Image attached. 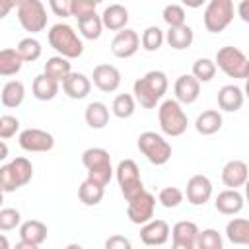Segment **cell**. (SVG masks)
Wrapping results in <instances>:
<instances>
[{
  "mask_svg": "<svg viewBox=\"0 0 249 249\" xmlns=\"http://www.w3.org/2000/svg\"><path fill=\"white\" fill-rule=\"evenodd\" d=\"M165 91H167V76L161 70H150L148 74H144L134 82V97L146 109H154Z\"/></svg>",
  "mask_w": 249,
  "mask_h": 249,
  "instance_id": "6da1fadb",
  "label": "cell"
},
{
  "mask_svg": "<svg viewBox=\"0 0 249 249\" xmlns=\"http://www.w3.org/2000/svg\"><path fill=\"white\" fill-rule=\"evenodd\" d=\"M49 45L66 58H78L84 53V43L68 23H54L49 31Z\"/></svg>",
  "mask_w": 249,
  "mask_h": 249,
  "instance_id": "7a4b0ae2",
  "label": "cell"
},
{
  "mask_svg": "<svg viewBox=\"0 0 249 249\" xmlns=\"http://www.w3.org/2000/svg\"><path fill=\"white\" fill-rule=\"evenodd\" d=\"M214 64L230 78L245 80L249 76V58L235 47H222L216 53Z\"/></svg>",
  "mask_w": 249,
  "mask_h": 249,
  "instance_id": "3957f363",
  "label": "cell"
},
{
  "mask_svg": "<svg viewBox=\"0 0 249 249\" xmlns=\"http://www.w3.org/2000/svg\"><path fill=\"white\" fill-rule=\"evenodd\" d=\"M158 119H160L161 130L169 136H181L187 130V124H189V119L183 113L181 103L177 99H165L160 105Z\"/></svg>",
  "mask_w": 249,
  "mask_h": 249,
  "instance_id": "277c9868",
  "label": "cell"
},
{
  "mask_svg": "<svg viewBox=\"0 0 249 249\" xmlns=\"http://www.w3.org/2000/svg\"><path fill=\"white\" fill-rule=\"evenodd\" d=\"M138 150L154 165H163L171 158V146H169V142L163 136H160V134H156L152 130H146V132H142L138 136Z\"/></svg>",
  "mask_w": 249,
  "mask_h": 249,
  "instance_id": "5b68a950",
  "label": "cell"
},
{
  "mask_svg": "<svg viewBox=\"0 0 249 249\" xmlns=\"http://www.w3.org/2000/svg\"><path fill=\"white\" fill-rule=\"evenodd\" d=\"M235 8L231 0H210L204 10V27L210 33L224 31L233 19Z\"/></svg>",
  "mask_w": 249,
  "mask_h": 249,
  "instance_id": "8992f818",
  "label": "cell"
},
{
  "mask_svg": "<svg viewBox=\"0 0 249 249\" xmlns=\"http://www.w3.org/2000/svg\"><path fill=\"white\" fill-rule=\"evenodd\" d=\"M18 19L29 33H39L47 25V10L41 0H21L18 6Z\"/></svg>",
  "mask_w": 249,
  "mask_h": 249,
  "instance_id": "52a82bcc",
  "label": "cell"
},
{
  "mask_svg": "<svg viewBox=\"0 0 249 249\" xmlns=\"http://www.w3.org/2000/svg\"><path fill=\"white\" fill-rule=\"evenodd\" d=\"M115 171H117V181H119L121 193H123V196L126 200H130L140 191H144V185H142V179H140V171H138L136 161L123 160V161H119V165H117Z\"/></svg>",
  "mask_w": 249,
  "mask_h": 249,
  "instance_id": "ba28073f",
  "label": "cell"
},
{
  "mask_svg": "<svg viewBox=\"0 0 249 249\" xmlns=\"http://www.w3.org/2000/svg\"><path fill=\"white\" fill-rule=\"evenodd\" d=\"M128 206H126V214H128V220L132 224H146L148 220L154 218V208H156V198L152 193L148 191H140L136 196H132L130 200H126Z\"/></svg>",
  "mask_w": 249,
  "mask_h": 249,
  "instance_id": "9c48e42d",
  "label": "cell"
},
{
  "mask_svg": "<svg viewBox=\"0 0 249 249\" xmlns=\"http://www.w3.org/2000/svg\"><path fill=\"white\" fill-rule=\"evenodd\" d=\"M19 146L27 152H49L54 146V138L47 130L25 128L19 132Z\"/></svg>",
  "mask_w": 249,
  "mask_h": 249,
  "instance_id": "30bf717a",
  "label": "cell"
},
{
  "mask_svg": "<svg viewBox=\"0 0 249 249\" xmlns=\"http://www.w3.org/2000/svg\"><path fill=\"white\" fill-rule=\"evenodd\" d=\"M140 47V37L134 29H119V33L111 41V51L117 58H128L132 56Z\"/></svg>",
  "mask_w": 249,
  "mask_h": 249,
  "instance_id": "8fae6325",
  "label": "cell"
},
{
  "mask_svg": "<svg viewBox=\"0 0 249 249\" xmlns=\"http://www.w3.org/2000/svg\"><path fill=\"white\" fill-rule=\"evenodd\" d=\"M93 86L105 93L115 91L121 86V72L113 64H97L93 68Z\"/></svg>",
  "mask_w": 249,
  "mask_h": 249,
  "instance_id": "7c38bea8",
  "label": "cell"
},
{
  "mask_svg": "<svg viewBox=\"0 0 249 249\" xmlns=\"http://www.w3.org/2000/svg\"><path fill=\"white\" fill-rule=\"evenodd\" d=\"M169 237V224L165 220H148L142 224L140 239L144 245H163Z\"/></svg>",
  "mask_w": 249,
  "mask_h": 249,
  "instance_id": "4fadbf2b",
  "label": "cell"
},
{
  "mask_svg": "<svg viewBox=\"0 0 249 249\" xmlns=\"http://www.w3.org/2000/svg\"><path fill=\"white\" fill-rule=\"evenodd\" d=\"M212 195V183L206 175H193L187 183V200L195 206L208 202Z\"/></svg>",
  "mask_w": 249,
  "mask_h": 249,
  "instance_id": "5bb4252c",
  "label": "cell"
},
{
  "mask_svg": "<svg viewBox=\"0 0 249 249\" xmlns=\"http://www.w3.org/2000/svg\"><path fill=\"white\" fill-rule=\"evenodd\" d=\"M169 233L173 237V247L175 249H193L195 241H196L198 228H196L195 222L183 220V222H177Z\"/></svg>",
  "mask_w": 249,
  "mask_h": 249,
  "instance_id": "9a60e30c",
  "label": "cell"
},
{
  "mask_svg": "<svg viewBox=\"0 0 249 249\" xmlns=\"http://www.w3.org/2000/svg\"><path fill=\"white\" fill-rule=\"evenodd\" d=\"M175 97L179 103H195L198 93H200V82L193 76V74H183L175 80Z\"/></svg>",
  "mask_w": 249,
  "mask_h": 249,
  "instance_id": "2e32d148",
  "label": "cell"
},
{
  "mask_svg": "<svg viewBox=\"0 0 249 249\" xmlns=\"http://www.w3.org/2000/svg\"><path fill=\"white\" fill-rule=\"evenodd\" d=\"M62 89L70 99H84L91 89V82L82 72H70L62 80Z\"/></svg>",
  "mask_w": 249,
  "mask_h": 249,
  "instance_id": "e0dca14e",
  "label": "cell"
},
{
  "mask_svg": "<svg viewBox=\"0 0 249 249\" xmlns=\"http://www.w3.org/2000/svg\"><path fill=\"white\" fill-rule=\"evenodd\" d=\"M247 173H249V169H247V163H245V161H241V160H231V161H228V163L224 165V169H222V181H224L226 187L237 189V187L245 185Z\"/></svg>",
  "mask_w": 249,
  "mask_h": 249,
  "instance_id": "ac0fdd59",
  "label": "cell"
},
{
  "mask_svg": "<svg viewBox=\"0 0 249 249\" xmlns=\"http://www.w3.org/2000/svg\"><path fill=\"white\" fill-rule=\"evenodd\" d=\"M214 206L220 214H226V216L237 214L243 208V195L237 189H226L216 196Z\"/></svg>",
  "mask_w": 249,
  "mask_h": 249,
  "instance_id": "d6986e66",
  "label": "cell"
},
{
  "mask_svg": "<svg viewBox=\"0 0 249 249\" xmlns=\"http://www.w3.org/2000/svg\"><path fill=\"white\" fill-rule=\"evenodd\" d=\"M101 23H103V27H107L111 31H119L128 23V10L121 4H111L103 10Z\"/></svg>",
  "mask_w": 249,
  "mask_h": 249,
  "instance_id": "ffe728a7",
  "label": "cell"
},
{
  "mask_svg": "<svg viewBox=\"0 0 249 249\" xmlns=\"http://www.w3.org/2000/svg\"><path fill=\"white\" fill-rule=\"evenodd\" d=\"M218 105H220V109H224L228 113H235L237 109H241V105H243V91H241V88H237L233 84L224 86L218 91Z\"/></svg>",
  "mask_w": 249,
  "mask_h": 249,
  "instance_id": "44dd1931",
  "label": "cell"
},
{
  "mask_svg": "<svg viewBox=\"0 0 249 249\" xmlns=\"http://www.w3.org/2000/svg\"><path fill=\"white\" fill-rule=\"evenodd\" d=\"M19 237L37 249L47 239V226L39 220H27L19 226Z\"/></svg>",
  "mask_w": 249,
  "mask_h": 249,
  "instance_id": "7402d4cb",
  "label": "cell"
},
{
  "mask_svg": "<svg viewBox=\"0 0 249 249\" xmlns=\"http://www.w3.org/2000/svg\"><path fill=\"white\" fill-rule=\"evenodd\" d=\"M193 39H195L193 29H191L189 25H185V23H183V25L169 27V31H167V35H165V41H167L169 47L175 49V51H183V49L191 47Z\"/></svg>",
  "mask_w": 249,
  "mask_h": 249,
  "instance_id": "603a6c76",
  "label": "cell"
},
{
  "mask_svg": "<svg viewBox=\"0 0 249 249\" xmlns=\"http://www.w3.org/2000/svg\"><path fill=\"white\" fill-rule=\"evenodd\" d=\"M195 128L198 134H204V136H210L214 132H218L222 128V115L214 109H208V111H202L198 117H196V123H195Z\"/></svg>",
  "mask_w": 249,
  "mask_h": 249,
  "instance_id": "cb8c5ba5",
  "label": "cell"
},
{
  "mask_svg": "<svg viewBox=\"0 0 249 249\" xmlns=\"http://www.w3.org/2000/svg\"><path fill=\"white\" fill-rule=\"evenodd\" d=\"M56 93H58V82L53 80L51 76H47L45 72L39 74V76L33 80V95H35L39 101H51Z\"/></svg>",
  "mask_w": 249,
  "mask_h": 249,
  "instance_id": "d4e9b609",
  "label": "cell"
},
{
  "mask_svg": "<svg viewBox=\"0 0 249 249\" xmlns=\"http://www.w3.org/2000/svg\"><path fill=\"white\" fill-rule=\"evenodd\" d=\"M25 97V88L19 80H10L4 88H2V93H0V99H2V105L8 107V109H14V107H19L21 101Z\"/></svg>",
  "mask_w": 249,
  "mask_h": 249,
  "instance_id": "484cf974",
  "label": "cell"
},
{
  "mask_svg": "<svg viewBox=\"0 0 249 249\" xmlns=\"http://www.w3.org/2000/svg\"><path fill=\"white\" fill-rule=\"evenodd\" d=\"M226 235L235 245H247L249 243V220L245 218H233L226 226Z\"/></svg>",
  "mask_w": 249,
  "mask_h": 249,
  "instance_id": "4316f807",
  "label": "cell"
},
{
  "mask_svg": "<svg viewBox=\"0 0 249 249\" xmlns=\"http://www.w3.org/2000/svg\"><path fill=\"white\" fill-rule=\"evenodd\" d=\"M86 123L91 128H105L109 123V109L101 101H91L86 107Z\"/></svg>",
  "mask_w": 249,
  "mask_h": 249,
  "instance_id": "83f0119b",
  "label": "cell"
},
{
  "mask_svg": "<svg viewBox=\"0 0 249 249\" xmlns=\"http://www.w3.org/2000/svg\"><path fill=\"white\" fill-rule=\"evenodd\" d=\"M21 56L16 49H0V76H14L21 70Z\"/></svg>",
  "mask_w": 249,
  "mask_h": 249,
  "instance_id": "f1b7e54d",
  "label": "cell"
},
{
  "mask_svg": "<svg viewBox=\"0 0 249 249\" xmlns=\"http://www.w3.org/2000/svg\"><path fill=\"white\" fill-rule=\"evenodd\" d=\"M70 72H72V68H70V62H68L66 56H60V54L58 56H51L45 62V74L51 76L56 82H62Z\"/></svg>",
  "mask_w": 249,
  "mask_h": 249,
  "instance_id": "f546056e",
  "label": "cell"
},
{
  "mask_svg": "<svg viewBox=\"0 0 249 249\" xmlns=\"http://www.w3.org/2000/svg\"><path fill=\"white\" fill-rule=\"evenodd\" d=\"M78 27H80V33H82L86 39H89V41L99 39L101 29H103L101 16H97V14L93 12V14H88V16H84V18H80V19H78Z\"/></svg>",
  "mask_w": 249,
  "mask_h": 249,
  "instance_id": "4dcf8cb0",
  "label": "cell"
},
{
  "mask_svg": "<svg viewBox=\"0 0 249 249\" xmlns=\"http://www.w3.org/2000/svg\"><path fill=\"white\" fill-rule=\"evenodd\" d=\"M103 193H105V187H99V185L91 183L89 179H86V181L80 185V189H78V196H80V200H82L86 206H95V204H99L101 198H103Z\"/></svg>",
  "mask_w": 249,
  "mask_h": 249,
  "instance_id": "1f68e13d",
  "label": "cell"
},
{
  "mask_svg": "<svg viewBox=\"0 0 249 249\" xmlns=\"http://www.w3.org/2000/svg\"><path fill=\"white\" fill-rule=\"evenodd\" d=\"M16 51H18V54L21 56L23 62H35V60L41 56V51H43V49H41V43H39L37 39L25 37V39H21V41L18 43Z\"/></svg>",
  "mask_w": 249,
  "mask_h": 249,
  "instance_id": "d6a6232c",
  "label": "cell"
},
{
  "mask_svg": "<svg viewBox=\"0 0 249 249\" xmlns=\"http://www.w3.org/2000/svg\"><path fill=\"white\" fill-rule=\"evenodd\" d=\"M82 163L86 165V169H91V167H97V165L111 163V156L103 148H88L82 154Z\"/></svg>",
  "mask_w": 249,
  "mask_h": 249,
  "instance_id": "836d02e7",
  "label": "cell"
},
{
  "mask_svg": "<svg viewBox=\"0 0 249 249\" xmlns=\"http://www.w3.org/2000/svg\"><path fill=\"white\" fill-rule=\"evenodd\" d=\"M113 113L119 119H128L134 113V97L130 93H119L113 99Z\"/></svg>",
  "mask_w": 249,
  "mask_h": 249,
  "instance_id": "e575fe53",
  "label": "cell"
},
{
  "mask_svg": "<svg viewBox=\"0 0 249 249\" xmlns=\"http://www.w3.org/2000/svg\"><path fill=\"white\" fill-rule=\"evenodd\" d=\"M161 43H163V31L158 25H150V27L144 29V33H142V47L146 51L154 53V51H158L161 47Z\"/></svg>",
  "mask_w": 249,
  "mask_h": 249,
  "instance_id": "d590c367",
  "label": "cell"
},
{
  "mask_svg": "<svg viewBox=\"0 0 249 249\" xmlns=\"http://www.w3.org/2000/svg\"><path fill=\"white\" fill-rule=\"evenodd\" d=\"M195 247H198V249H222V237L216 230H202L196 233Z\"/></svg>",
  "mask_w": 249,
  "mask_h": 249,
  "instance_id": "8d00e7d4",
  "label": "cell"
},
{
  "mask_svg": "<svg viewBox=\"0 0 249 249\" xmlns=\"http://www.w3.org/2000/svg\"><path fill=\"white\" fill-rule=\"evenodd\" d=\"M214 74H216V64L210 58H198L193 64V76L198 82H210L214 78Z\"/></svg>",
  "mask_w": 249,
  "mask_h": 249,
  "instance_id": "74e56055",
  "label": "cell"
},
{
  "mask_svg": "<svg viewBox=\"0 0 249 249\" xmlns=\"http://www.w3.org/2000/svg\"><path fill=\"white\" fill-rule=\"evenodd\" d=\"M10 165H12L16 177L19 179L21 185H25V183L31 181V177H33V165H31V161L27 158H16V160L10 161Z\"/></svg>",
  "mask_w": 249,
  "mask_h": 249,
  "instance_id": "f35d334b",
  "label": "cell"
},
{
  "mask_svg": "<svg viewBox=\"0 0 249 249\" xmlns=\"http://www.w3.org/2000/svg\"><path fill=\"white\" fill-rule=\"evenodd\" d=\"M158 200L161 202V206L165 208H175L183 202V191L177 187H163L158 195Z\"/></svg>",
  "mask_w": 249,
  "mask_h": 249,
  "instance_id": "ab89813d",
  "label": "cell"
},
{
  "mask_svg": "<svg viewBox=\"0 0 249 249\" xmlns=\"http://www.w3.org/2000/svg\"><path fill=\"white\" fill-rule=\"evenodd\" d=\"M19 187H21V183H19V179L16 177L12 165H10V163H8V165H2V167H0V189H2L4 193H14V191H18Z\"/></svg>",
  "mask_w": 249,
  "mask_h": 249,
  "instance_id": "60d3db41",
  "label": "cell"
},
{
  "mask_svg": "<svg viewBox=\"0 0 249 249\" xmlns=\"http://www.w3.org/2000/svg\"><path fill=\"white\" fill-rule=\"evenodd\" d=\"M161 16H163V21L169 27H175V25H183L185 23V10L179 4H167L163 8V14Z\"/></svg>",
  "mask_w": 249,
  "mask_h": 249,
  "instance_id": "b9f144b4",
  "label": "cell"
},
{
  "mask_svg": "<svg viewBox=\"0 0 249 249\" xmlns=\"http://www.w3.org/2000/svg\"><path fill=\"white\" fill-rule=\"evenodd\" d=\"M111 175H113V167L111 163H105V165H97V167H91L88 169V179L99 187H105L109 181H111Z\"/></svg>",
  "mask_w": 249,
  "mask_h": 249,
  "instance_id": "7bdbcfd3",
  "label": "cell"
},
{
  "mask_svg": "<svg viewBox=\"0 0 249 249\" xmlns=\"http://www.w3.org/2000/svg\"><path fill=\"white\" fill-rule=\"evenodd\" d=\"M19 222H21V216L16 208H0V230L2 231L16 230Z\"/></svg>",
  "mask_w": 249,
  "mask_h": 249,
  "instance_id": "ee69618b",
  "label": "cell"
},
{
  "mask_svg": "<svg viewBox=\"0 0 249 249\" xmlns=\"http://www.w3.org/2000/svg\"><path fill=\"white\" fill-rule=\"evenodd\" d=\"M95 2L93 0H72V8H70V16H74L76 19L93 14L95 12Z\"/></svg>",
  "mask_w": 249,
  "mask_h": 249,
  "instance_id": "f6af8a7d",
  "label": "cell"
},
{
  "mask_svg": "<svg viewBox=\"0 0 249 249\" xmlns=\"http://www.w3.org/2000/svg\"><path fill=\"white\" fill-rule=\"evenodd\" d=\"M19 128V121L12 115L0 117V138H12Z\"/></svg>",
  "mask_w": 249,
  "mask_h": 249,
  "instance_id": "bcb514c9",
  "label": "cell"
},
{
  "mask_svg": "<svg viewBox=\"0 0 249 249\" xmlns=\"http://www.w3.org/2000/svg\"><path fill=\"white\" fill-rule=\"evenodd\" d=\"M49 6L54 12V16L68 18L70 16V8H72V0H49Z\"/></svg>",
  "mask_w": 249,
  "mask_h": 249,
  "instance_id": "7dc6e473",
  "label": "cell"
},
{
  "mask_svg": "<svg viewBox=\"0 0 249 249\" xmlns=\"http://www.w3.org/2000/svg\"><path fill=\"white\" fill-rule=\"evenodd\" d=\"M105 247L107 249H130V241L123 235H113L105 241Z\"/></svg>",
  "mask_w": 249,
  "mask_h": 249,
  "instance_id": "c3c4849f",
  "label": "cell"
},
{
  "mask_svg": "<svg viewBox=\"0 0 249 249\" xmlns=\"http://www.w3.org/2000/svg\"><path fill=\"white\" fill-rule=\"evenodd\" d=\"M239 16H241L243 21L249 19V16H247V0H241V4H239Z\"/></svg>",
  "mask_w": 249,
  "mask_h": 249,
  "instance_id": "681fc988",
  "label": "cell"
},
{
  "mask_svg": "<svg viewBox=\"0 0 249 249\" xmlns=\"http://www.w3.org/2000/svg\"><path fill=\"white\" fill-rule=\"evenodd\" d=\"M10 10H12V8L6 4V0H0V19H4V18L10 14Z\"/></svg>",
  "mask_w": 249,
  "mask_h": 249,
  "instance_id": "f907efd6",
  "label": "cell"
},
{
  "mask_svg": "<svg viewBox=\"0 0 249 249\" xmlns=\"http://www.w3.org/2000/svg\"><path fill=\"white\" fill-rule=\"evenodd\" d=\"M187 8H198V6H202L204 4V0H181Z\"/></svg>",
  "mask_w": 249,
  "mask_h": 249,
  "instance_id": "816d5d0a",
  "label": "cell"
},
{
  "mask_svg": "<svg viewBox=\"0 0 249 249\" xmlns=\"http://www.w3.org/2000/svg\"><path fill=\"white\" fill-rule=\"evenodd\" d=\"M6 156H8V146H6L4 140H0V161L6 160Z\"/></svg>",
  "mask_w": 249,
  "mask_h": 249,
  "instance_id": "f5cc1de1",
  "label": "cell"
},
{
  "mask_svg": "<svg viewBox=\"0 0 249 249\" xmlns=\"http://www.w3.org/2000/svg\"><path fill=\"white\" fill-rule=\"evenodd\" d=\"M16 247H18V249H35L31 243H27V241H23V239H21V241H19Z\"/></svg>",
  "mask_w": 249,
  "mask_h": 249,
  "instance_id": "db71d44e",
  "label": "cell"
},
{
  "mask_svg": "<svg viewBox=\"0 0 249 249\" xmlns=\"http://www.w3.org/2000/svg\"><path fill=\"white\" fill-rule=\"evenodd\" d=\"M8 247H10V241L4 235H0V249H8Z\"/></svg>",
  "mask_w": 249,
  "mask_h": 249,
  "instance_id": "11a10c76",
  "label": "cell"
},
{
  "mask_svg": "<svg viewBox=\"0 0 249 249\" xmlns=\"http://www.w3.org/2000/svg\"><path fill=\"white\" fill-rule=\"evenodd\" d=\"M6 4H8L12 10H14V8H18V6L21 4V0H6Z\"/></svg>",
  "mask_w": 249,
  "mask_h": 249,
  "instance_id": "9f6ffc18",
  "label": "cell"
},
{
  "mask_svg": "<svg viewBox=\"0 0 249 249\" xmlns=\"http://www.w3.org/2000/svg\"><path fill=\"white\" fill-rule=\"evenodd\" d=\"M2 202H4V191L0 189V206H2Z\"/></svg>",
  "mask_w": 249,
  "mask_h": 249,
  "instance_id": "6f0895ef",
  "label": "cell"
},
{
  "mask_svg": "<svg viewBox=\"0 0 249 249\" xmlns=\"http://www.w3.org/2000/svg\"><path fill=\"white\" fill-rule=\"evenodd\" d=\"M93 2H95V4H99V2H103V0H93Z\"/></svg>",
  "mask_w": 249,
  "mask_h": 249,
  "instance_id": "680465c9",
  "label": "cell"
}]
</instances>
